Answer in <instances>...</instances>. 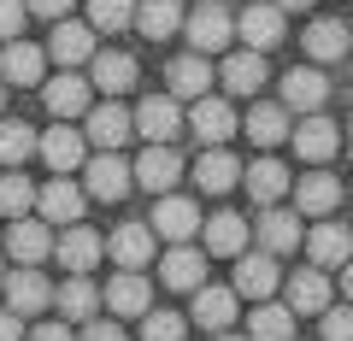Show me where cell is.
Wrapping results in <instances>:
<instances>
[{"instance_id":"obj_1","label":"cell","mask_w":353,"mask_h":341,"mask_svg":"<svg viewBox=\"0 0 353 341\" xmlns=\"http://www.w3.org/2000/svg\"><path fill=\"white\" fill-rule=\"evenodd\" d=\"M183 30H189V53H224L230 48V36H236V18L224 12V6H212V0H206V6H194L189 18H183Z\"/></svg>"},{"instance_id":"obj_2","label":"cell","mask_w":353,"mask_h":341,"mask_svg":"<svg viewBox=\"0 0 353 341\" xmlns=\"http://www.w3.org/2000/svg\"><path fill=\"white\" fill-rule=\"evenodd\" d=\"M153 236H165L171 247H189L194 236H201V206L183 200V194H159V206H153Z\"/></svg>"},{"instance_id":"obj_3","label":"cell","mask_w":353,"mask_h":341,"mask_svg":"<svg viewBox=\"0 0 353 341\" xmlns=\"http://www.w3.org/2000/svg\"><path fill=\"white\" fill-rule=\"evenodd\" d=\"M0 289H6V312H12V318H41V312L53 306V282L41 277L36 265L12 271V277L0 282Z\"/></svg>"},{"instance_id":"obj_4","label":"cell","mask_w":353,"mask_h":341,"mask_svg":"<svg viewBox=\"0 0 353 341\" xmlns=\"http://www.w3.org/2000/svg\"><path fill=\"white\" fill-rule=\"evenodd\" d=\"M53 253H59V265L71 271V277H88V271L106 259V241L94 236L88 224H65V236L53 241Z\"/></svg>"},{"instance_id":"obj_5","label":"cell","mask_w":353,"mask_h":341,"mask_svg":"<svg viewBox=\"0 0 353 341\" xmlns=\"http://www.w3.org/2000/svg\"><path fill=\"white\" fill-rule=\"evenodd\" d=\"M136 136H148V147H171V136L183 130V106L171 101V94H153V101L136 106Z\"/></svg>"},{"instance_id":"obj_6","label":"cell","mask_w":353,"mask_h":341,"mask_svg":"<svg viewBox=\"0 0 353 341\" xmlns=\"http://www.w3.org/2000/svg\"><path fill=\"white\" fill-rule=\"evenodd\" d=\"M36 206H41V224H83V183L71 177H53L36 189Z\"/></svg>"},{"instance_id":"obj_7","label":"cell","mask_w":353,"mask_h":341,"mask_svg":"<svg viewBox=\"0 0 353 341\" xmlns=\"http://www.w3.org/2000/svg\"><path fill=\"white\" fill-rule=\"evenodd\" d=\"M189 130L206 141V147H224V141L236 136L241 124H236V112H230V101H218V94H201V101L189 106Z\"/></svg>"},{"instance_id":"obj_8","label":"cell","mask_w":353,"mask_h":341,"mask_svg":"<svg viewBox=\"0 0 353 341\" xmlns=\"http://www.w3.org/2000/svg\"><path fill=\"white\" fill-rule=\"evenodd\" d=\"M277 282H283V271H277L271 253H241V259H236V300L248 294V300L259 306V300L277 294Z\"/></svg>"},{"instance_id":"obj_9","label":"cell","mask_w":353,"mask_h":341,"mask_svg":"<svg viewBox=\"0 0 353 341\" xmlns=\"http://www.w3.org/2000/svg\"><path fill=\"white\" fill-rule=\"evenodd\" d=\"M130 165L118 159V153H101V159L83 165V194H94V200H124L130 194Z\"/></svg>"},{"instance_id":"obj_10","label":"cell","mask_w":353,"mask_h":341,"mask_svg":"<svg viewBox=\"0 0 353 341\" xmlns=\"http://www.w3.org/2000/svg\"><path fill=\"white\" fill-rule=\"evenodd\" d=\"M306 253H312V265L318 271H341L353 259V229H341V224H312L306 229Z\"/></svg>"},{"instance_id":"obj_11","label":"cell","mask_w":353,"mask_h":341,"mask_svg":"<svg viewBox=\"0 0 353 341\" xmlns=\"http://www.w3.org/2000/svg\"><path fill=\"white\" fill-rule=\"evenodd\" d=\"M289 141H294V153H301V159H306V165H324V159H330V153H336V147H341V130H336V124H330V118H324V112H312V118H301V124H294V130H289Z\"/></svg>"},{"instance_id":"obj_12","label":"cell","mask_w":353,"mask_h":341,"mask_svg":"<svg viewBox=\"0 0 353 341\" xmlns=\"http://www.w3.org/2000/svg\"><path fill=\"white\" fill-rule=\"evenodd\" d=\"M241 189H248L259 206H283V194L294 189V177H289L283 159H253L248 171H241Z\"/></svg>"},{"instance_id":"obj_13","label":"cell","mask_w":353,"mask_h":341,"mask_svg":"<svg viewBox=\"0 0 353 341\" xmlns=\"http://www.w3.org/2000/svg\"><path fill=\"white\" fill-rule=\"evenodd\" d=\"M159 282H165V289H176V294L206 289V253L201 247H171L159 259Z\"/></svg>"},{"instance_id":"obj_14","label":"cell","mask_w":353,"mask_h":341,"mask_svg":"<svg viewBox=\"0 0 353 341\" xmlns=\"http://www.w3.org/2000/svg\"><path fill=\"white\" fill-rule=\"evenodd\" d=\"M41 71H48V53H41L36 41H6V53H0V83L41 89Z\"/></svg>"},{"instance_id":"obj_15","label":"cell","mask_w":353,"mask_h":341,"mask_svg":"<svg viewBox=\"0 0 353 341\" xmlns=\"http://www.w3.org/2000/svg\"><path fill=\"white\" fill-rule=\"evenodd\" d=\"M201 236H206V253H218V259H241V253H248V218L241 212H212L201 224Z\"/></svg>"},{"instance_id":"obj_16","label":"cell","mask_w":353,"mask_h":341,"mask_svg":"<svg viewBox=\"0 0 353 341\" xmlns=\"http://www.w3.org/2000/svg\"><path fill=\"white\" fill-rule=\"evenodd\" d=\"M283 294H289V312L301 318V312H324L330 306V271H318V265H306V271H294V277H283Z\"/></svg>"},{"instance_id":"obj_17","label":"cell","mask_w":353,"mask_h":341,"mask_svg":"<svg viewBox=\"0 0 353 341\" xmlns=\"http://www.w3.org/2000/svg\"><path fill=\"white\" fill-rule=\"evenodd\" d=\"M194 183H201L206 194H230L241 189V159L230 147H206L201 159H194Z\"/></svg>"},{"instance_id":"obj_18","label":"cell","mask_w":353,"mask_h":341,"mask_svg":"<svg viewBox=\"0 0 353 341\" xmlns=\"http://www.w3.org/2000/svg\"><path fill=\"white\" fill-rule=\"evenodd\" d=\"M341 206V183L330 177V171H306L301 183H294V212L306 218H330Z\"/></svg>"},{"instance_id":"obj_19","label":"cell","mask_w":353,"mask_h":341,"mask_svg":"<svg viewBox=\"0 0 353 341\" xmlns=\"http://www.w3.org/2000/svg\"><path fill=\"white\" fill-rule=\"evenodd\" d=\"M41 53L59 59V65H88V59H94V30L77 24V18H59V24H53V41Z\"/></svg>"},{"instance_id":"obj_20","label":"cell","mask_w":353,"mask_h":341,"mask_svg":"<svg viewBox=\"0 0 353 341\" xmlns=\"http://www.w3.org/2000/svg\"><path fill=\"white\" fill-rule=\"evenodd\" d=\"M130 177H136L141 189H153V194H171L176 177H183V159H176L171 147H148L136 165H130Z\"/></svg>"},{"instance_id":"obj_21","label":"cell","mask_w":353,"mask_h":341,"mask_svg":"<svg viewBox=\"0 0 353 341\" xmlns=\"http://www.w3.org/2000/svg\"><path fill=\"white\" fill-rule=\"evenodd\" d=\"M306 229H301V212H289V206H265L259 212V253H289L294 241H301Z\"/></svg>"},{"instance_id":"obj_22","label":"cell","mask_w":353,"mask_h":341,"mask_svg":"<svg viewBox=\"0 0 353 341\" xmlns=\"http://www.w3.org/2000/svg\"><path fill=\"white\" fill-rule=\"evenodd\" d=\"M130 130H136V124H130V112L106 101V106H94V112H88V124H83V141H94V147L118 153V147L130 141Z\"/></svg>"},{"instance_id":"obj_23","label":"cell","mask_w":353,"mask_h":341,"mask_svg":"<svg viewBox=\"0 0 353 341\" xmlns=\"http://www.w3.org/2000/svg\"><path fill=\"white\" fill-rule=\"evenodd\" d=\"M106 306H112L118 318H148V312H153L148 277H141V271H118V277L106 282Z\"/></svg>"},{"instance_id":"obj_24","label":"cell","mask_w":353,"mask_h":341,"mask_svg":"<svg viewBox=\"0 0 353 341\" xmlns=\"http://www.w3.org/2000/svg\"><path fill=\"white\" fill-rule=\"evenodd\" d=\"M324 94H330V83H324V71H289L283 76V112H306L312 118L318 106H324Z\"/></svg>"},{"instance_id":"obj_25","label":"cell","mask_w":353,"mask_h":341,"mask_svg":"<svg viewBox=\"0 0 353 341\" xmlns=\"http://www.w3.org/2000/svg\"><path fill=\"white\" fill-rule=\"evenodd\" d=\"M36 147H41V159L53 165V177H65V171H77V165H83V130L53 124L48 136H36Z\"/></svg>"},{"instance_id":"obj_26","label":"cell","mask_w":353,"mask_h":341,"mask_svg":"<svg viewBox=\"0 0 353 341\" xmlns=\"http://www.w3.org/2000/svg\"><path fill=\"white\" fill-rule=\"evenodd\" d=\"M6 247H12L18 265H41L53 253V229L41 224V218H12V236H6Z\"/></svg>"},{"instance_id":"obj_27","label":"cell","mask_w":353,"mask_h":341,"mask_svg":"<svg viewBox=\"0 0 353 341\" xmlns=\"http://www.w3.org/2000/svg\"><path fill=\"white\" fill-rule=\"evenodd\" d=\"M236 36L248 41V53H265L283 41V12L277 6H248V12L236 18Z\"/></svg>"},{"instance_id":"obj_28","label":"cell","mask_w":353,"mask_h":341,"mask_svg":"<svg viewBox=\"0 0 353 341\" xmlns=\"http://www.w3.org/2000/svg\"><path fill=\"white\" fill-rule=\"evenodd\" d=\"M165 83H171V101H201V94L212 89V65H206L201 53H183V59H171Z\"/></svg>"},{"instance_id":"obj_29","label":"cell","mask_w":353,"mask_h":341,"mask_svg":"<svg viewBox=\"0 0 353 341\" xmlns=\"http://www.w3.org/2000/svg\"><path fill=\"white\" fill-rule=\"evenodd\" d=\"M88 89H106V94L136 89V59L130 53H94L88 59Z\"/></svg>"},{"instance_id":"obj_30","label":"cell","mask_w":353,"mask_h":341,"mask_svg":"<svg viewBox=\"0 0 353 341\" xmlns=\"http://www.w3.org/2000/svg\"><path fill=\"white\" fill-rule=\"evenodd\" d=\"M106 253H112L124 271H141V265L153 259V229H148V224H118L112 241H106Z\"/></svg>"},{"instance_id":"obj_31","label":"cell","mask_w":353,"mask_h":341,"mask_svg":"<svg viewBox=\"0 0 353 341\" xmlns=\"http://www.w3.org/2000/svg\"><path fill=\"white\" fill-rule=\"evenodd\" d=\"M236 289H194V324L212 329V335H224L230 324H236Z\"/></svg>"},{"instance_id":"obj_32","label":"cell","mask_w":353,"mask_h":341,"mask_svg":"<svg viewBox=\"0 0 353 341\" xmlns=\"http://www.w3.org/2000/svg\"><path fill=\"white\" fill-rule=\"evenodd\" d=\"M41 101H48V112H53V118L65 124V118L88 112V83H83V76H71V71H65V76H53L48 89H41Z\"/></svg>"},{"instance_id":"obj_33","label":"cell","mask_w":353,"mask_h":341,"mask_svg":"<svg viewBox=\"0 0 353 341\" xmlns=\"http://www.w3.org/2000/svg\"><path fill=\"white\" fill-rule=\"evenodd\" d=\"M248 341H294V312L277 300H259L248 318Z\"/></svg>"},{"instance_id":"obj_34","label":"cell","mask_w":353,"mask_h":341,"mask_svg":"<svg viewBox=\"0 0 353 341\" xmlns=\"http://www.w3.org/2000/svg\"><path fill=\"white\" fill-rule=\"evenodd\" d=\"M130 24H136L148 41H165V36H176V24H183V6H176V0H141Z\"/></svg>"},{"instance_id":"obj_35","label":"cell","mask_w":353,"mask_h":341,"mask_svg":"<svg viewBox=\"0 0 353 341\" xmlns=\"http://www.w3.org/2000/svg\"><path fill=\"white\" fill-rule=\"evenodd\" d=\"M218 83H224L230 94H253V89L265 83V53H248V48H241V53H230V59H224V71H218Z\"/></svg>"},{"instance_id":"obj_36","label":"cell","mask_w":353,"mask_h":341,"mask_svg":"<svg viewBox=\"0 0 353 341\" xmlns=\"http://www.w3.org/2000/svg\"><path fill=\"white\" fill-rule=\"evenodd\" d=\"M53 300H59L65 324H88V318L101 312V289H94V282H88V277H71V282H65L59 294H53Z\"/></svg>"},{"instance_id":"obj_37","label":"cell","mask_w":353,"mask_h":341,"mask_svg":"<svg viewBox=\"0 0 353 341\" xmlns=\"http://www.w3.org/2000/svg\"><path fill=\"white\" fill-rule=\"evenodd\" d=\"M347 48H353V36L341 18H312V30H306V53L312 59H341Z\"/></svg>"},{"instance_id":"obj_38","label":"cell","mask_w":353,"mask_h":341,"mask_svg":"<svg viewBox=\"0 0 353 341\" xmlns=\"http://www.w3.org/2000/svg\"><path fill=\"white\" fill-rule=\"evenodd\" d=\"M289 112L283 106H253L248 112V141H259V147H277V141H289Z\"/></svg>"},{"instance_id":"obj_39","label":"cell","mask_w":353,"mask_h":341,"mask_svg":"<svg viewBox=\"0 0 353 341\" xmlns=\"http://www.w3.org/2000/svg\"><path fill=\"white\" fill-rule=\"evenodd\" d=\"M36 153V130L18 124V118H0V165H18Z\"/></svg>"},{"instance_id":"obj_40","label":"cell","mask_w":353,"mask_h":341,"mask_svg":"<svg viewBox=\"0 0 353 341\" xmlns=\"http://www.w3.org/2000/svg\"><path fill=\"white\" fill-rule=\"evenodd\" d=\"M30 206H36V183L18 177V171H6V177H0V218H24Z\"/></svg>"},{"instance_id":"obj_41","label":"cell","mask_w":353,"mask_h":341,"mask_svg":"<svg viewBox=\"0 0 353 341\" xmlns=\"http://www.w3.org/2000/svg\"><path fill=\"white\" fill-rule=\"evenodd\" d=\"M136 18V0H88V30L101 36V30H130Z\"/></svg>"},{"instance_id":"obj_42","label":"cell","mask_w":353,"mask_h":341,"mask_svg":"<svg viewBox=\"0 0 353 341\" xmlns=\"http://www.w3.org/2000/svg\"><path fill=\"white\" fill-rule=\"evenodd\" d=\"M141 341H189V318H176V312H148V318H141Z\"/></svg>"},{"instance_id":"obj_43","label":"cell","mask_w":353,"mask_h":341,"mask_svg":"<svg viewBox=\"0 0 353 341\" xmlns=\"http://www.w3.org/2000/svg\"><path fill=\"white\" fill-rule=\"evenodd\" d=\"M324 324H318V335L324 341H353V306H324Z\"/></svg>"},{"instance_id":"obj_44","label":"cell","mask_w":353,"mask_h":341,"mask_svg":"<svg viewBox=\"0 0 353 341\" xmlns=\"http://www.w3.org/2000/svg\"><path fill=\"white\" fill-rule=\"evenodd\" d=\"M24 30V0H0V41H18Z\"/></svg>"},{"instance_id":"obj_45","label":"cell","mask_w":353,"mask_h":341,"mask_svg":"<svg viewBox=\"0 0 353 341\" xmlns=\"http://www.w3.org/2000/svg\"><path fill=\"white\" fill-rule=\"evenodd\" d=\"M24 12H36V18H53V24H59V18L71 12V0H24Z\"/></svg>"},{"instance_id":"obj_46","label":"cell","mask_w":353,"mask_h":341,"mask_svg":"<svg viewBox=\"0 0 353 341\" xmlns=\"http://www.w3.org/2000/svg\"><path fill=\"white\" fill-rule=\"evenodd\" d=\"M83 341H124V329H118V324H101V318H88V324H83Z\"/></svg>"},{"instance_id":"obj_47","label":"cell","mask_w":353,"mask_h":341,"mask_svg":"<svg viewBox=\"0 0 353 341\" xmlns=\"http://www.w3.org/2000/svg\"><path fill=\"white\" fill-rule=\"evenodd\" d=\"M30 341H71V324H36Z\"/></svg>"},{"instance_id":"obj_48","label":"cell","mask_w":353,"mask_h":341,"mask_svg":"<svg viewBox=\"0 0 353 341\" xmlns=\"http://www.w3.org/2000/svg\"><path fill=\"white\" fill-rule=\"evenodd\" d=\"M0 341H24V318H12V312H0Z\"/></svg>"},{"instance_id":"obj_49","label":"cell","mask_w":353,"mask_h":341,"mask_svg":"<svg viewBox=\"0 0 353 341\" xmlns=\"http://www.w3.org/2000/svg\"><path fill=\"white\" fill-rule=\"evenodd\" d=\"M271 6H277V12H306L312 0H271Z\"/></svg>"},{"instance_id":"obj_50","label":"cell","mask_w":353,"mask_h":341,"mask_svg":"<svg viewBox=\"0 0 353 341\" xmlns=\"http://www.w3.org/2000/svg\"><path fill=\"white\" fill-rule=\"evenodd\" d=\"M341 294H347V300H353V259H347V265H341Z\"/></svg>"},{"instance_id":"obj_51","label":"cell","mask_w":353,"mask_h":341,"mask_svg":"<svg viewBox=\"0 0 353 341\" xmlns=\"http://www.w3.org/2000/svg\"><path fill=\"white\" fill-rule=\"evenodd\" d=\"M212 341H248V335H230V329H224V335H212Z\"/></svg>"},{"instance_id":"obj_52","label":"cell","mask_w":353,"mask_h":341,"mask_svg":"<svg viewBox=\"0 0 353 341\" xmlns=\"http://www.w3.org/2000/svg\"><path fill=\"white\" fill-rule=\"evenodd\" d=\"M0 282H6V265H0Z\"/></svg>"},{"instance_id":"obj_53","label":"cell","mask_w":353,"mask_h":341,"mask_svg":"<svg viewBox=\"0 0 353 341\" xmlns=\"http://www.w3.org/2000/svg\"><path fill=\"white\" fill-rule=\"evenodd\" d=\"M0 106H6V89H0Z\"/></svg>"}]
</instances>
